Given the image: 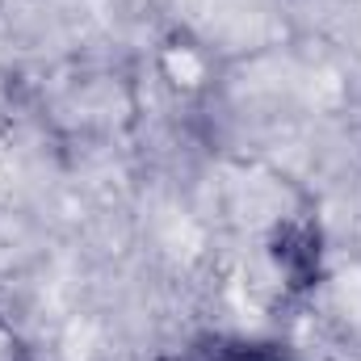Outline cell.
Listing matches in <instances>:
<instances>
[{
    "label": "cell",
    "mask_w": 361,
    "mask_h": 361,
    "mask_svg": "<svg viewBox=\"0 0 361 361\" xmlns=\"http://www.w3.org/2000/svg\"><path fill=\"white\" fill-rule=\"evenodd\" d=\"M269 261L290 294H302V290L319 286V277H324L319 227H311L302 219H281L269 235Z\"/></svg>",
    "instance_id": "cell-1"
},
{
    "label": "cell",
    "mask_w": 361,
    "mask_h": 361,
    "mask_svg": "<svg viewBox=\"0 0 361 361\" xmlns=\"http://www.w3.org/2000/svg\"><path fill=\"white\" fill-rule=\"evenodd\" d=\"M164 361H298L281 341H248V336H202L189 349Z\"/></svg>",
    "instance_id": "cell-2"
},
{
    "label": "cell",
    "mask_w": 361,
    "mask_h": 361,
    "mask_svg": "<svg viewBox=\"0 0 361 361\" xmlns=\"http://www.w3.org/2000/svg\"><path fill=\"white\" fill-rule=\"evenodd\" d=\"M0 361H38L30 336L21 332V324L4 311H0Z\"/></svg>",
    "instance_id": "cell-3"
}]
</instances>
